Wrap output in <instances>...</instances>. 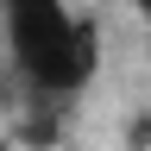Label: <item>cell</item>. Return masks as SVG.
<instances>
[{
    "mask_svg": "<svg viewBox=\"0 0 151 151\" xmlns=\"http://www.w3.org/2000/svg\"><path fill=\"white\" fill-rule=\"evenodd\" d=\"M0 44L38 101H69L101 76V25L69 0H0Z\"/></svg>",
    "mask_w": 151,
    "mask_h": 151,
    "instance_id": "6da1fadb",
    "label": "cell"
},
{
    "mask_svg": "<svg viewBox=\"0 0 151 151\" xmlns=\"http://www.w3.org/2000/svg\"><path fill=\"white\" fill-rule=\"evenodd\" d=\"M126 145H132V151H151V107L139 113V120H132V132H126Z\"/></svg>",
    "mask_w": 151,
    "mask_h": 151,
    "instance_id": "7a4b0ae2",
    "label": "cell"
},
{
    "mask_svg": "<svg viewBox=\"0 0 151 151\" xmlns=\"http://www.w3.org/2000/svg\"><path fill=\"white\" fill-rule=\"evenodd\" d=\"M0 151H19V145H13V139H6V132H0Z\"/></svg>",
    "mask_w": 151,
    "mask_h": 151,
    "instance_id": "3957f363",
    "label": "cell"
},
{
    "mask_svg": "<svg viewBox=\"0 0 151 151\" xmlns=\"http://www.w3.org/2000/svg\"><path fill=\"white\" fill-rule=\"evenodd\" d=\"M132 6H139V13H151V0H132Z\"/></svg>",
    "mask_w": 151,
    "mask_h": 151,
    "instance_id": "277c9868",
    "label": "cell"
}]
</instances>
